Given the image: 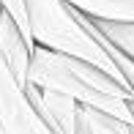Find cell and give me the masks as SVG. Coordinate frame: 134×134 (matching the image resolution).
<instances>
[{
    "mask_svg": "<svg viewBox=\"0 0 134 134\" xmlns=\"http://www.w3.org/2000/svg\"><path fill=\"white\" fill-rule=\"evenodd\" d=\"M30 52H33V44L22 36V30L16 27V22L0 8V58L5 60L8 71L14 74V80L19 82L22 88L27 85Z\"/></svg>",
    "mask_w": 134,
    "mask_h": 134,
    "instance_id": "5",
    "label": "cell"
},
{
    "mask_svg": "<svg viewBox=\"0 0 134 134\" xmlns=\"http://www.w3.org/2000/svg\"><path fill=\"white\" fill-rule=\"evenodd\" d=\"M0 129L3 134H52L30 107L22 85L0 58Z\"/></svg>",
    "mask_w": 134,
    "mask_h": 134,
    "instance_id": "3",
    "label": "cell"
},
{
    "mask_svg": "<svg viewBox=\"0 0 134 134\" xmlns=\"http://www.w3.org/2000/svg\"><path fill=\"white\" fill-rule=\"evenodd\" d=\"M22 5H25L30 41H33L36 47L69 55V58H80L85 63L101 69L104 74H109L118 85H123L115 63L109 60V55L101 49L88 36V30L77 22L71 5H66L63 0H22Z\"/></svg>",
    "mask_w": 134,
    "mask_h": 134,
    "instance_id": "2",
    "label": "cell"
},
{
    "mask_svg": "<svg viewBox=\"0 0 134 134\" xmlns=\"http://www.w3.org/2000/svg\"><path fill=\"white\" fill-rule=\"evenodd\" d=\"M27 82L41 90L63 93L69 99H74L80 107L99 109L109 118L131 126V112H129L131 93L123 85H118L109 74H104L101 69L85 63L80 58H69V55L33 44Z\"/></svg>",
    "mask_w": 134,
    "mask_h": 134,
    "instance_id": "1",
    "label": "cell"
},
{
    "mask_svg": "<svg viewBox=\"0 0 134 134\" xmlns=\"http://www.w3.org/2000/svg\"><path fill=\"white\" fill-rule=\"evenodd\" d=\"M25 96L30 101V107L36 109L44 126L52 134H77V112H80V104L74 99L63 93H55V90H41L36 85H25Z\"/></svg>",
    "mask_w": 134,
    "mask_h": 134,
    "instance_id": "4",
    "label": "cell"
},
{
    "mask_svg": "<svg viewBox=\"0 0 134 134\" xmlns=\"http://www.w3.org/2000/svg\"><path fill=\"white\" fill-rule=\"evenodd\" d=\"M63 3L93 22L134 25V0H63Z\"/></svg>",
    "mask_w": 134,
    "mask_h": 134,
    "instance_id": "6",
    "label": "cell"
},
{
    "mask_svg": "<svg viewBox=\"0 0 134 134\" xmlns=\"http://www.w3.org/2000/svg\"><path fill=\"white\" fill-rule=\"evenodd\" d=\"M77 120L88 134H131L129 123H120V120L109 118V115L99 112V109H90V107H80Z\"/></svg>",
    "mask_w": 134,
    "mask_h": 134,
    "instance_id": "7",
    "label": "cell"
},
{
    "mask_svg": "<svg viewBox=\"0 0 134 134\" xmlns=\"http://www.w3.org/2000/svg\"><path fill=\"white\" fill-rule=\"evenodd\" d=\"M129 112H131V134H134V101H129Z\"/></svg>",
    "mask_w": 134,
    "mask_h": 134,
    "instance_id": "10",
    "label": "cell"
},
{
    "mask_svg": "<svg viewBox=\"0 0 134 134\" xmlns=\"http://www.w3.org/2000/svg\"><path fill=\"white\" fill-rule=\"evenodd\" d=\"M0 134H3V129H0Z\"/></svg>",
    "mask_w": 134,
    "mask_h": 134,
    "instance_id": "11",
    "label": "cell"
},
{
    "mask_svg": "<svg viewBox=\"0 0 134 134\" xmlns=\"http://www.w3.org/2000/svg\"><path fill=\"white\" fill-rule=\"evenodd\" d=\"M93 25L107 36V41H112L123 55L134 60V25H115V22H93Z\"/></svg>",
    "mask_w": 134,
    "mask_h": 134,
    "instance_id": "8",
    "label": "cell"
},
{
    "mask_svg": "<svg viewBox=\"0 0 134 134\" xmlns=\"http://www.w3.org/2000/svg\"><path fill=\"white\" fill-rule=\"evenodd\" d=\"M0 8L5 11V14L11 16V19L16 22V27L22 30V36L30 41V33H27V19H25V5H22V0H0ZM33 44V41H30Z\"/></svg>",
    "mask_w": 134,
    "mask_h": 134,
    "instance_id": "9",
    "label": "cell"
}]
</instances>
